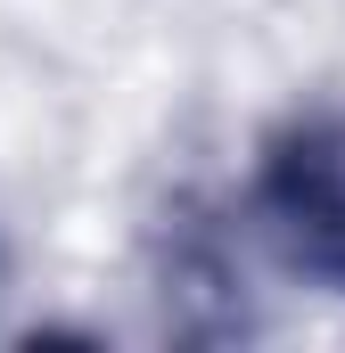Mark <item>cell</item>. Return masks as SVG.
Masks as SVG:
<instances>
[{"label":"cell","mask_w":345,"mask_h":353,"mask_svg":"<svg viewBox=\"0 0 345 353\" xmlns=\"http://www.w3.org/2000/svg\"><path fill=\"white\" fill-rule=\"evenodd\" d=\"M255 222L296 279L345 296V107H304L263 140Z\"/></svg>","instance_id":"6da1fadb"}]
</instances>
